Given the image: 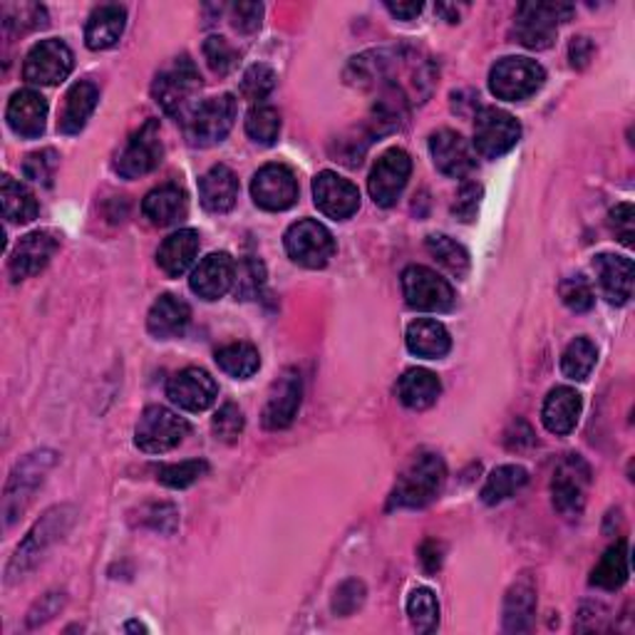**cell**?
<instances>
[{
  "label": "cell",
  "mask_w": 635,
  "mask_h": 635,
  "mask_svg": "<svg viewBox=\"0 0 635 635\" xmlns=\"http://www.w3.org/2000/svg\"><path fill=\"white\" fill-rule=\"evenodd\" d=\"M571 16H574V6L568 3H522L516 8V40L532 50L552 48L558 26L566 23Z\"/></svg>",
  "instance_id": "5"
},
{
  "label": "cell",
  "mask_w": 635,
  "mask_h": 635,
  "mask_svg": "<svg viewBox=\"0 0 635 635\" xmlns=\"http://www.w3.org/2000/svg\"><path fill=\"white\" fill-rule=\"evenodd\" d=\"M276 88V72H273L269 65H251L246 72H243L241 80V94L253 104H261L263 100Z\"/></svg>",
  "instance_id": "46"
},
{
  "label": "cell",
  "mask_w": 635,
  "mask_h": 635,
  "mask_svg": "<svg viewBox=\"0 0 635 635\" xmlns=\"http://www.w3.org/2000/svg\"><path fill=\"white\" fill-rule=\"evenodd\" d=\"M8 127L23 140H36L46 132L48 102L36 90H18L8 102L6 110Z\"/></svg>",
  "instance_id": "23"
},
{
  "label": "cell",
  "mask_w": 635,
  "mask_h": 635,
  "mask_svg": "<svg viewBox=\"0 0 635 635\" xmlns=\"http://www.w3.org/2000/svg\"><path fill=\"white\" fill-rule=\"evenodd\" d=\"M263 279H266V271H263V263L256 259H243L236 269L234 279V291L236 299L251 301L256 299L263 289Z\"/></svg>",
  "instance_id": "48"
},
{
  "label": "cell",
  "mask_w": 635,
  "mask_h": 635,
  "mask_svg": "<svg viewBox=\"0 0 635 635\" xmlns=\"http://www.w3.org/2000/svg\"><path fill=\"white\" fill-rule=\"evenodd\" d=\"M482 194H484L482 184H476V182H464V184L460 187L457 196H454L452 214L457 216L460 221H464V224H470V221H474L476 211H480Z\"/></svg>",
  "instance_id": "53"
},
{
  "label": "cell",
  "mask_w": 635,
  "mask_h": 635,
  "mask_svg": "<svg viewBox=\"0 0 635 635\" xmlns=\"http://www.w3.org/2000/svg\"><path fill=\"white\" fill-rule=\"evenodd\" d=\"M611 231L616 234V239L623 243V246H633L635 239V211L633 204H618L616 209L611 211L608 216Z\"/></svg>",
  "instance_id": "55"
},
{
  "label": "cell",
  "mask_w": 635,
  "mask_h": 635,
  "mask_svg": "<svg viewBox=\"0 0 635 635\" xmlns=\"http://www.w3.org/2000/svg\"><path fill=\"white\" fill-rule=\"evenodd\" d=\"M234 279H236V263L229 253H209V256L199 263L194 269L192 279H189V285L192 291L204 301H219L221 295H226L231 289H234Z\"/></svg>",
  "instance_id": "22"
},
{
  "label": "cell",
  "mask_w": 635,
  "mask_h": 635,
  "mask_svg": "<svg viewBox=\"0 0 635 635\" xmlns=\"http://www.w3.org/2000/svg\"><path fill=\"white\" fill-rule=\"evenodd\" d=\"M189 323H192V309H189L187 301L172 293L159 295L150 309V315H147V331H150L157 341L179 337L187 331Z\"/></svg>",
  "instance_id": "25"
},
{
  "label": "cell",
  "mask_w": 635,
  "mask_h": 635,
  "mask_svg": "<svg viewBox=\"0 0 635 635\" xmlns=\"http://www.w3.org/2000/svg\"><path fill=\"white\" fill-rule=\"evenodd\" d=\"M72 518H75V510H72V506H56V510H50L42 516L40 522L30 528L23 542H20L13 558H10V564L6 568L8 581L23 578L42 558V554H46L48 548L68 532Z\"/></svg>",
  "instance_id": "2"
},
{
  "label": "cell",
  "mask_w": 635,
  "mask_h": 635,
  "mask_svg": "<svg viewBox=\"0 0 635 635\" xmlns=\"http://www.w3.org/2000/svg\"><path fill=\"white\" fill-rule=\"evenodd\" d=\"M204 58L209 62V68L214 70L216 75H229V72L234 70V65H236L239 52L226 38L211 36L204 42Z\"/></svg>",
  "instance_id": "50"
},
{
  "label": "cell",
  "mask_w": 635,
  "mask_h": 635,
  "mask_svg": "<svg viewBox=\"0 0 635 635\" xmlns=\"http://www.w3.org/2000/svg\"><path fill=\"white\" fill-rule=\"evenodd\" d=\"M0 199H3V216L10 224H28V221H33L40 211L33 192L20 182H16L13 177H3Z\"/></svg>",
  "instance_id": "37"
},
{
  "label": "cell",
  "mask_w": 635,
  "mask_h": 635,
  "mask_svg": "<svg viewBox=\"0 0 635 635\" xmlns=\"http://www.w3.org/2000/svg\"><path fill=\"white\" fill-rule=\"evenodd\" d=\"M363 603H365V584L357 578H347L335 588L333 613H337V616H353Z\"/></svg>",
  "instance_id": "52"
},
{
  "label": "cell",
  "mask_w": 635,
  "mask_h": 635,
  "mask_svg": "<svg viewBox=\"0 0 635 635\" xmlns=\"http://www.w3.org/2000/svg\"><path fill=\"white\" fill-rule=\"evenodd\" d=\"M393 65H395L393 52L370 50V52H363V56H357V58L351 60V68H347L345 78H347V82L357 84V88H370V84H383V82L390 80V72H393Z\"/></svg>",
  "instance_id": "35"
},
{
  "label": "cell",
  "mask_w": 635,
  "mask_h": 635,
  "mask_svg": "<svg viewBox=\"0 0 635 635\" xmlns=\"http://www.w3.org/2000/svg\"><path fill=\"white\" fill-rule=\"evenodd\" d=\"M385 8L393 13L397 20H412L422 13V6L420 0H410V3H385Z\"/></svg>",
  "instance_id": "60"
},
{
  "label": "cell",
  "mask_w": 635,
  "mask_h": 635,
  "mask_svg": "<svg viewBox=\"0 0 635 635\" xmlns=\"http://www.w3.org/2000/svg\"><path fill=\"white\" fill-rule=\"evenodd\" d=\"M263 20V6L261 3H234L231 6V26H234L239 33L249 36L256 33Z\"/></svg>",
  "instance_id": "54"
},
{
  "label": "cell",
  "mask_w": 635,
  "mask_h": 635,
  "mask_svg": "<svg viewBox=\"0 0 635 635\" xmlns=\"http://www.w3.org/2000/svg\"><path fill=\"white\" fill-rule=\"evenodd\" d=\"M199 239H201L199 231L194 229H182V231H177V234L167 236L162 246H159L157 251L159 269H162L169 279L184 276L199 256V246H201Z\"/></svg>",
  "instance_id": "29"
},
{
  "label": "cell",
  "mask_w": 635,
  "mask_h": 635,
  "mask_svg": "<svg viewBox=\"0 0 635 635\" xmlns=\"http://www.w3.org/2000/svg\"><path fill=\"white\" fill-rule=\"evenodd\" d=\"M588 484L591 470L578 454H568L566 460H561L552 482L554 510L564 518H578L586 506Z\"/></svg>",
  "instance_id": "11"
},
{
  "label": "cell",
  "mask_w": 635,
  "mask_h": 635,
  "mask_svg": "<svg viewBox=\"0 0 635 635\" xmlns=\"http://www.w3.org/2000/svg\"><path fill=\"white\" fill-rule=\"evenodd\" d=\"M164 147L159 140V122L150 120L144 127H140V132L132 134V140L124 144V150L120 152L118 162H114V172L122 179H140L144 174L154 172V169L162 164Z\"/></svg>",
  "instance_id": "14"
},
{
  "label": "cell",
  "mask_w": 635,
  "mask_h": 635,
  "mask_svg": "<svg viewBox=\"0 0 635 635\" xmlns=\"http://www.w3.org/2000/svg\"><path fill=\"white\" fill-rule=\"evenodd\" d=\"M546 70L532 58H502L490 72V90L506 102H524L542 90Z\"/></svg>",
  "instance_id": "6"
},
{
  "label": "cell",
  "mask_w": 635,
  "mask_h": 635,
  "mask_svg": "<svg viewBox=\"0 0 635 635\" xmlns=\"http://www.w3.org/2000/svg\"><path fill=\"white\" fill-rule=\"evenodd\" d=\"M209 472V464L204 460H187L179 464H167V467H159L157 480L162 482L169 490H187L194 482H199L201 476Z\"/></svg>",
  "instance_id": "45"
},
{
  "label": "cell",
  "mask_w": 635,
  "mask_h": 635,
  "mask_svg": "<svg viewBox=\"0 0 635 635\" xmlns=\"http://www.w3.org/2000/svg\"><path fill=\"white\" fill-rule=\"evenodd\" d=\"M412 174V159L405 150H387L377 159L373 172L367 179V192L377 206L390 209L397 204V199L405 192Z\"/></svg>",
  "instance_id": "13"
},
{
  "label": "cell",
  "mask_w": 635,
  "mask_h": 635,
  "mask_svg": "<svg viewBox=\"0 0 635 635\" xmlns=\"http://www.w3.org/2000/svg\"><path fill=\"white\" fill-rule=\"evenodd\" d=\"M72 72V50L58 38L40 40L23 62V78L30 84H58Z\"/></svg>",
  "instance_id": "15"
},
{
  "label": "cell",
  "mask_w": 635,
  "mask_h": 635,
  "mask_svg": "<svg viewBox=\"0 0 635 635\" xmlns=\"http://www.w3.org/2000/svg\"><path fill=\"white\" fill-rule=\"evenodd\" d=\"M199 199H201V206L211 211V214H226V211L234 209L236 199H239L236 174L224 164L211 167L199 182Z\"/></svg>",
  "instance_id": "27"
},
{
  "label": "cell",
  "mask_w": 635,
  "mask_h": 635,
  "mask_svg": "<svg viewBox=\"0 0 635 635\" xmlns=\"http://www.w3.org/2000/svg\"><path fill=\"white\" fill-rule=\"evenodd\" d=\"M239 104L234 94H221V98H211L201 102L199 108L184 120V134L192 147H214L226 140L231 127L236 122Z\"/></svg>",
  "instance_id": "4"
},
{
  "label": "cell",
  "mask_w": 635,
  "mask_h": 635,
  "mask_svg": "<svg viewBox=\"0 0 635 635\" xmlns=\"http://www.w3.org/2000/svg\"><path fill=\"white\" fill-rule=\"evenodd\" d=\"M251 196L261 209L285 211L299 199V182L285 164H266L253 177Z\"/></svg>",
  "instance_id": "16"
},
{
  "label": "cell",
  "mask_w": 635,
  "mask_h": 635,
  "mask_svg": "<svg viewBox=\"0 0 635 635\" xmlns=\"http://www.w3.org/2000/svg\"><path fill=\"white\" fill-rule=\"evenodd\" d=\"M407 616L417 633H432L440 623V603L430 588H415L407 598Z\"/></svg>",
  "instance_id": "43"
},
{
  "label": "cell",
  "mask_w": 635,
  "mask_h": 635,
  "mask_svg": "<svg viewBox=\"0 0 635 635\" xmlns=\"http://www.w3.org/2000/svg\"><path fill=\"white\" fill-rule=\"evenodd\" d=\"M187 211L189 199L179 184L157 187L142 201V214L150 219L154 226H172L187 216Z\"/></svg>",
  "instance_id": "31"
},
{
  "label": "cell",
  "mask_w": 635,
  "mask_h": 635,
  "mask_svg": "<svg viewBox=\"0 0 635 635\" xmlns=\"http://www.w3.org/2000/svg\"><path fill=\"white\" fill-rule=\"evenodd\" d=\"M0 16H3V28L13 36L48 26V10L38 3H8L0 8Z\"/></svg>",
  "instance_id": "42"
},
{
  "label": "cell",
  "mask_w": 635,
  "mask_h": 635,
  "mask_svg": "<svg viewBox=\"0 0 635 635\" xmlns=\"http://www.w3.org/2000/svg\"><path fill=\"white\" fill-rule=\"evenodd\" d=\"M536 618V586L532 576H522L514 581L504 598V631L506 633H526L532 631Z\"/></svg>",
  "instance_id": "30"
},
{
  "label": "cell",
  "mask_w": 635,
  "mask_h": 635,
  "mask_svg": "<svg viewBox=\"0 0 635 635\" xmlns=\"http://www.w3.org/2000/svg\"><path fill=\"white\" fill-rule=\"evenodd\" d=\"M100 90L98 84L90 80H80L72 84L65 94V102H62L60 120H58V132L62 134H78L84 130V124L92 118L94 108H98Z\"/></svg>",
  "instance_id": "28"
},
{
  "label": "cell",
  "mask_w": 635,
  "mask_h": 635,
  "mask_svg": "<svg viewBox=\"0 0 635 635\" xmlns=\"http://www.w3.org/2000/svg\"><path fill=\"white\" fill-rule=\"evenodd\" d=\"M216 365L231 377L249 380L259 373L261 355L251 343H231L216 351Z\"/></svg>",
  "instance_id": "39"
},
{
  "label": "cell",
  "mask_w": 635,
  "mask_h": 635,
  "mask_svg": "<svg viewBox=\"0 0 635 635\" xmlns=\"http://www.w3.org/2000/svg\"><path fill=\"white\" fill-rule=\"evenodd\" d=\"M444 482H447V467L435 452H422L412 460L402 474L390 496V506L397 510H422L440 496Z\"/></svg>",
  "instance_id": "1"
},
{
  "label": "cell",
  "mask_w": 635,
  "mask_h": 635,
  "mask_svg": "<svg viewBox=\"0 0 635 635\" xmlns=\"http://www.w3.org/2000/svg\"><path fill=\"white\" fill-rule=\"evenodd\" d=\"M427 251L437 259L442 269H447L452 273V276H457V279L467 276L470 253L462 246V243L444 234H432L427 236Z\"/></svg>",
  "instance_id": "41"
},
{
  "label": "cell",
  "mask_w": 635,
  "mask_h": 635,
  "mask_svg": "<svg viewBox=\"0 0 635 635\" xmlns=\"http://www.w3.org/2000/svg\"><path fill=\"white\" fill-rule=\"evenodd\" d=\"M60 249V241L50 231H33L18 241L16 251L10 253V276L13 281H26L30 276H36L42 269L48 266Z\"/></svg>",
  "instance_id": "20"
},
{
  "label": "cell",
  "mask_w": 635,
  "mask_h": 635,
  "mask_svg": "<svg viewBox=\"0 0 635 635\" xmlns=\"http://www.w3.org/2000/svg\"><path fill=\"white\" fill-rule=\"evenodd\" d=\"M430 152L435 159V167L444 177L464 179L474 172L476 159L470 142L460 132L440 130L430 137Z\"/></svg>",
  "instance_id": "21"
},
{
  "label": "cell",
  "mask_w": 635,
  "mask_h": 635,
  "mask_svg": "<svg viewBox=\"0 0 635 635\" xmlns=\"http://www.w3.org/2000/svg\"><path fill=\"white\" fill-rule=\"evenodd\" d=\"M189 435V422L162 405H152L142 412L134 427V444L147 454H164L179 447Z\"/></svg>",
  "instance_id": "9"
},
{
  "label": "cell",
  "mask_w": 635,
  "mask_h": 635,
  "mask_svg": "<svg viewBox=\"0 0 635 635\" xmlns=\"http://www.w3.org/2000/svg\"><path fill=\"white\" fill-rule=\"evenodd\" d=\"M246 134L256 144L269 147L279 140L281 134V114L269 104H256L246 114Z\"/></svg>",
  "instance_id": "44"
},
{
  "label": "cell",
  "mask_w": 635,
  "mask_h": 635,
  "mask_svg": "<svg viewBox=\"0 0 635 635\" xmlns=\"http://www.w3.org/2000/svg\"><path fill=\"white\" fill-rule=\"evenodd\" d=\"M124 631H127V633H132V631H134V633H147V628L142 626V623H137V621H130V623H127Z\"/></svg>",
  "instance_id": "61"
},
{
  "label": "cell",
  "mask_w": 635,
  "mask_h": 635,
  "mask_svg": "<svg viewBox=\"0 0 635 635\" xmlns=\"http://www.w3.org/2000/svg\"><path fill=\"white\" fill-rule=\"evenodd\" d=\"M558 295H561V301H564L566 309L574 311V313H586V311L594 309V303H596L594 289H591V283L584 276H568V279L561 281Z\"/></svg>",
  "instance_id": "47"
},
{
  "label": "cell",
  "mask_w": 635,
  "mask_h": 635,
  "mask_svg": "<svg viewBox=\"0 0 635 635\" xmlns=\"http://www.w3.org/2000/svg\"><path fill=\"white\" fill-rule=\"evenodd\" d=\"M303 400V380L295 370H285V373L273 383L266 407H263L261 422L266 430H285L299 415Z\"/></svg>",
  "instance_id": "19"
},
{
  "label": "cell",
  "mask_w": 635,
  "mask_h": 635,
  "mask_svg": "<svg viewBox=\"0 0 635 635\" xmlns=\"http://www.w3.org/2000/svg\"><path fill=\"white\" fill-rule=\"evenodd\" d=\"M167 397L187 412H204L219 397L216 380L201 367H184L167 383Z\"/></svg>",
  "instance_id": "18"
},
{
  "label": "cell",
  "mask_w": 635,
  "mask_h": 635,
  "mask_svg": "<svg viewBox=\"0 0 635 635\" xmlns=\"http://www.w3.org/2000/svg\"><path fill=\"white\" fill-rule=\"evenodd\" d=\"M598 360V351L596 345L588 341V337H576L566 345L564 355H561V373H564L568 380H588L591 370L596 367Z\"/></svg>",
  "instance_id": "40"
},
{
  "label": "cell",
  "mask_w": 635,
  "mask_h": 635,
  "mask_svg": "<svg viewBox=\"0 0 635 635\" xmlns=\"http://www.w3.org/2000/svg\"><path fill=\"white\" fill-rule=\"evenodd\" d=\"M518 137H522V124L510 112L484 108L474 118V147L484 159H500L512 152Z\"/></svg>",
  "instance_id": "12"
},
{
  "label": "cell",
  "mask_w": 635,
  "mask_h": 635,
  "mask_svg": "<svg viewBox=\"0 0 635 635\" xmlns=\"http://www.w3.org/2000/svg\"><path fill=\"white\" fill-rule=\"evenodd\" d=\"M442 395V383L435 373L425 367H412L397 383V397L410 410H427Z\"/></svg>",
  "instance_id": "34"
},
{
  "label": "cell",
  "mask_w": 635,
  "mask_h": 635,
  "mask_svg": "<svg viewBox=\"0 0 635 635\" xmlns=\"http://www.w3.org/2000/svg\"><path fill=\"white\" fill-rule=\"evenodd\" d=\"M594 269L603 299L613 305H626L633 295V261L626 256H613V253H601L594 261Z\"/></svg>",
  "instance_id": "24"
},
{
  "label": "cell",
  "mask_w": 635,
  "mask_h": 635,
  "mask_svg": "<svg viewBox=\"0 0 635 635\" xmlns=\"http://www.w3.org/2000/svg\"><path fill=\"white\" fill-rule=\"evenodd\" d=\"M62 606H65V596H62V594L42 596V601L36 603V608L28 613V626L30 628L42 626V623H48Z\"/></svg>",
  "instance_id": "56"
},
{
  "label": "cell",
  "mask_w": 635,
  "mask_h": 635,
  "mask_svg": "<svg viewBox=\"0 0 635 635\" xmlns=\"http://www.w3.org/2000/svg\"><path fill=\"white\" fill-rule=\"evenodd\" d=\"M243 427H246V420H243V412L234 405V402H226L221 405V410L211 420V430H214L216 440L221 442H236L243 435Z\"/></svg>",
  "instance_id": "51"
},
{
  "label": "cell",
  "mask_w": 635,
  "mask_h": 635,
  "mask_svg": "<svg viewBox=\"0 0 635 635\" xmlns=\"http://www.w3.org/2000/svg\"><path fill=\"white\" fill-rule=\"evenodd\" d=\"M313 201L327 219L345 221L360 209L357 187L335 172H321L313 179Z\"/></svg>",
  "instance_id": "17"
},
{
  "label": "cell",
  "mask_w": 635,
  "mask_h": 635,
  "mask_svg": "<svg viewBox=\"0 0 635 635\" xmlns=\"http://www.w3.org/2000/svg\"><path fill=\"white\" fill-rule=\"evenodd\" d=\"M127 23L122 6H100L84 26V46L90 50H110L120 42Z\"/></svg>",
  "instance_id": "32"
},
{
  "label": "cell",
  "mask_w": 635,
  "mask_h": 635,
  "mask_svg": "<svg viewBox=\"0 0 635 635\" xmlns=\"http://www.w3.org/2000/svg\"><path fill=\"white\" fill-rule=\"evenodd\" d=\"M199 90H201V75L194 62L187 56L177 58L172 65H167L152 84V94L159 108L182 122L192 114L194 110L192 102Z\"/></svg>",
  "instance_id": "3"
},
{
  "label": "cell",
  "mask_w": 635,
  "mask_h": 635,
  "mask_svg": "<svg viewBox=\"0 0 635 635\" xmlns=\"http://www.w3.org/2000/svg\"><path fill=\"white\" fill-rule=\"evenodd\" d=\"M581 407H584V402H581V395L574 387H554L552 393L546 395L542 407L544 427L552 432V435H568V432H574L578 425Z\"/></svg>",
  "instance_id": "26"
},
{
  "label": "cell",
  "mask_w": 635,
  "mask_h": 635,
  "mask_svg": "<svg viewBox=\"0 0 635 635\" xmlns=\"http://www.w3.org/2000/svg\"><path fill=\"white\" fill-rule=\"evenodd\" d=\"M285 253L303 269H325L335 256V239L323 224L313 219H301L285 231L283 236Z\"/></svg>",
  "instance_id": "8"
},
{
  "label": "cell",
  "mask_w": 635,
  "mask_h": 635,
  "mask_svg": "<svg viewBox=\"0 0 635 635\" xmlns=\"http://www.w3.org/2000/svg\"><path fill=\"white\" fill-rule=\"evenodd\" d=\"M402 293L410 309L422 313H447L457 301L452 285L427 266H407L402 271Z\"/></svg>",
  "instance_id": "10"
},
{
  "label": "cell",
  "mask_w": 635,
  "mask_h": 635,
  "mask_svg": "<svg viewBox=\"0 0 635 635\" xmlns=\"http://www.w3.org/2000/svg\"><path fill=\"white\" fill-rule=\"evenodd\" d=\"M52 464H56V454L42 450V452H33L28 454L23 462L16 464L13 474L6 484V494H3V516H6V526H10L16 518L26 512V506L33 500V494L38 486L46 480V474L50 472Z\"/></svg>",
  "instance_id": "7"
},
{
  "label": "cell",
  "mask_w": 635,
  "mask_h": 635,
  "mask_svg": "<svg viewBox=\"0 0 635 635\" xmlns=\"http://www.w3.org/2000/svg\"><path fill=\"white\" fill-rule=\"evenodd\" d=\"M58 162H60L58 152L48 147V150H40V152H33V154L26 157L23 174H26V179H30V182L50 187L52 179H56V172H58Z\"/></svg>",
  "instance_id": "49"
},
{
  "label": "cell",
  "mask_w": 635,
  "mask_h": 635,
  "mask_svg": "<svg viewBox=\"0 0 635 635\" xmlns=\"http://www.w3.org/2000/svg\"><path fill=\"white\" fill-rule=\"evenodd\" d=\"M626 581H628V544L618 542L598 561L594 574H591V584L603 591H618Z\"/></svg>",
  "instance_id": "38"
},
{
  "label": "cell",
  "mask_w": 635,
  "mask_h": 635,
  "mask_svg": "<svg viewBox=\"0 0 635 635\" xmlns=\"http://www.w3.org/2000/svg\"><path fill=\"white\" fill-rule=\"evenodd\" d=\"M568 58H571V65L576 70H584L591 58H594V42L588 38H574L568 46Z\"/></svg>",
  "instance_id": "57"
},
{
  "label": "cell",
  "mask_w": 635,
  "mask_h": 635,
  "mask_svg": "<svg viewBox=\"0 0 635 635\" xmlns=\"http://www.w3.org/2000/svg\"><path fill=\"white\" fill-rule=\"evenodd\" d=\"M442 554H444V548L440 542H435V538H430V542L422 544L420 546L422 568H425L427 574H437L440 566H442Z\"/></svg>",
  "instance_id": "58"
},
{
  "label": "cell",
  "mask_w": 635,
  "mask_h": 635,
  "mask_svg": "<svg viewBox=\"0 0 635 635\" xmlns=\"http://www.w3.org/2000/svg\"><path fill=\"white\" fill-rule=\"evenodd\" d=\"M164 518H174V522H177L174 506L157 504V506H152V510H150V516H147V524H150L152 528H157V532H167V526L162 524Z\"/></svg>",
  "instance_id": "59"
},
{
  "label": "cell",
  "mask_w": 635,
  "mask_h": 635,
  "mask_svg": "<svg viewBox=\"0 0 635 635\" xmlns=\"http://www.w3.org/2000/svg\"><path fill=\"white\" fill-rule=\"evenodd\" d=\"M405 341L412 355L437 360L450 353L452 337L440 321H432V318H417L407 325Z\"/></svg>",
  "instance_id": "33"
},
{
  "label": "cell",
  "mask_w": 635,
  "mask_h": 635,
  "mask_svg": "<svg viewBox=\"0 0 635 635\" xmlns=\"http://www.w3.org/2000/svg\"><path fill=\"white\" fill-rule=\"evenodd\" d=\"M526 482H528V472L524 467H518V464H504V467H496L490 476H486L480 496L486 506L502 504L522 490Z\"/></svg>",
  "instance_id": "36"
}]
</instances>
